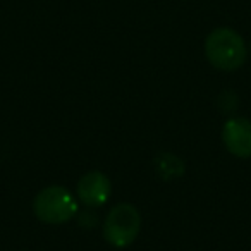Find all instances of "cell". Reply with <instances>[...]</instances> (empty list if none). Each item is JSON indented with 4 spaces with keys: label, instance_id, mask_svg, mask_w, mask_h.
I'll use <instances>...</instances> for the list:
<instances>
[{
    "label": "cell",
    "instance_id": "1",
    "mask_svg": "<svg viewBox=\"0 0 251 251\" xmlns=\"http://www.w3.org/2000/svg\"><path fill=\"white\" fill-rule=\"evenodd\" d=\"M206 60L219 71L239 69L248 55L243 36L230 28H217L205 40Z\"/></svg>",
    "mask_w": 251,
    "mask_h": 251
},
{
    "label": "cell",
    "instance_id": "2",
    "mask_svg": "<svg viewBox=\"0 0 251 251\" xmlns=\"http://www.w3.org/2000/svg\"><path fill=\"white\" fill-rule=\"evenodd\" d=\"M33 212L42 222L59 226L76 217L79 206L69 189H66L64 186H49L35 196Z\"/></svg>",
    "mask_w": 251,
    "mask_h": 251
},
{
    "label": "cell",
    "instance_id": "3",
    "mask_svg": "<svg viewBox=\"0 0 251 251\" xmlns=\"http://www.w3.org/2000/svg\"><path fill=\"white\" fill-rule=\"evenodd\" d=\"M141 230V215L129 203H119L103 220V237L115 248H126L134 243Z\"/></svg>",
    "mask_w": 251,
    "mask_h": 251
},
{
    "label": "cell",
    "instance_id": "4",
    "mask_svg": "<svg viewBox=\"0 0 251 251\" xmlns=\"http://www.w3.org/2000/svg\"><path fill=\"white\" fill-rule=\"evenodd\" d=\"M222 141L229 153L237 158L251 157V121L246 117H230L222 126Z\"/></svg>",
    "mask_w": 251,
    "mask_h": 251
},
{
    "label": "cell",
    "instance_id": "5",
    "mask_svg": "<svg viewBox=\"0 0 251 251\" xmlns=\"http://www.w3.org/2000/svg\"><path fill=\"white\" fill-rule=\"evenodd\" d=\"M112 195L110 179L100 171H90L77 182V198L88 208L105 205Z\"/></svg>",
    "mask_w": 251,
    "mask_h": 251
},
{
    "label": "cell",
    "instance_id": "6",
    "mask_svg": "<svg viewBox=\"0 0 251 251\" xmlns=\"http://www.w3.org/2000/svg\"><path fill=\"white\" fill-rule=\"evenodd\" d=\"M157 172L164 181H174L184 174V162L174 153H160L155 160Z\"/></svg>",
    "mask_w": 251,
    "mask_h": 251
},
{
    "label": "cell",
    "instance_id": "7",
    "mask_svg": "<svg viewBox=\"0 0 251 251\" xmlns=\"http://www.w3.org/2000/svg\"><path fill=\"white\" fill-rule=\"evenodd\" d=\"M79 226L86 227V229L95 227V226H97V215H95L91 210H86V212L79 213Z\"/></svg>",
    "mask_w": 251,
    "mask_h": 251
},
{
    "label": "cell",
    "instance_id": "8",
    "mask_svg": "<svg viewBox=\"0 0 251 251\" xmlns=\"http://www.w3.org/2000/svg\"><path fill=\"white\" fill-rule=\"evenodd\" d=\"M220 107H222V110H226V112L234 110V108L237 107V97H234L232 100H227V95L222 93L220 95Z\"/></svg>",
    "mask_w": 251,
    "mask_h": 251
},
{
    "label": "cell",
    "instance_id": "9",
    "mask_svg": "<svg viewBox=\"0 0 251 251\" xmlns=\"http://www.w3.org/2000/svg\"><path fill=\"white\" fill-rule=\"evenodd\" d=\"M250 50H251V45H250Z\"/></svg>",
    "mask_w": 251,
    "mask_h": 251
}]
</instances>
